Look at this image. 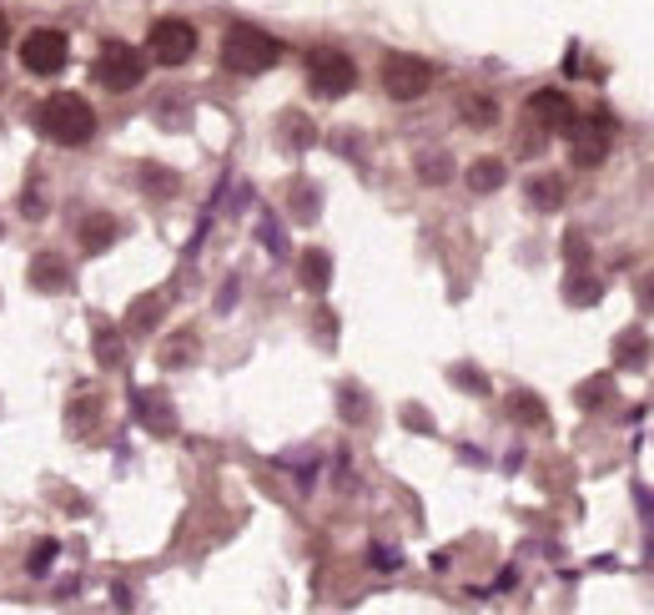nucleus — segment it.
Listing matches in <instances>:
<instances>
[{
  "instance_id": "nucleus-26",
  "label": "nucleus",
  "mask_w": 654,
  "mask_h": 615,
  "mask_svg": "<svg viewBox=\"0 0 654 615\" xmlns=\"http://www.w3.org/2000/svg\"><path fill=\"white\" fill-rule=\"evenodd\" d=\"M337 409H343V419H368V399H363L358 384H343V389H337Z\"/></svg>"
},
{
  "instance_id": "nucleus-8",
  "label": "nucleus",
  "mask_w": 654,
  "mask_h": 615,
  "mask_svg": "<svg viewBox=\"0 0 654 615\" xmlns=\"http://www.w3.org/2000/svg\"><path fill=\"white\" fill-rule=\"evenodd\" d=\"M569 147H574V162L580 167H599L609 157V141H615V126L605 116H574V126L564 132Z\"/></svg>"
},
{
  "instance_id": "nucleus-13",
  "label": "nucleus",
  "mask_w": 654,
  "mask_h": 615,
  "mask_svg": "<svg viewBox=\"0 0 654 615\" xmlns=\"http://www.w3.org/2000/svg\"><path fill=\"white\" fill-rule=\"evenodd\" d=\"M116 232H122V223H116L112 213H91L87 223H81V248H87V252H106L116 242Z\"/></svg>"
},
{
  "instance_id": "nucleus-4",
  "label": "nucleus",
  "mask_w": 654,
  "mask_h": 615,
  "mask_svg": "<svg viewBox=\"0 0 654 615\" xmlns=\"http://www.w3.org/2000/svg\"><path fill=\"white\" fill-rule=\"evenodd\" d=\"M91 76H96L106 91H131V87H141L147 66H141V50H136V46H126V41H106V46L96 50Z\"/></svg>"
},
{
  "instance_id": "nucleus-20",
  "label": "nucleus",
  "mask_w": 654,
  "mask_h": 615,
  "mask_svg": "<svg viewBox=\"0 0 654 615\" xmlns=\"http://www.w3.org/2000/svg\"><path fill=\"white\" fill-rule=\"evenodd\" d=\"M609 394H615V374H599V378H584L574 389V403L580 409H599V403H609Z\"/></svg>"
},
{
  "instance_id": "nucleus-6",
  "label": "nucleus",
  "mask_w": 654,
  "mask_h": 615,
  "mask_svg": "<svg viewBox=\"0 0 654 615\" xmlns=\"http://www.w3.org/2000/svg\"><path fill=\"white\" fill-rule=\"evenodd\" d=\"M147 50L157 56L161 66H182L192 61V50H197V25L192 21H157L151 25V36H147Z\"/></svg>"
},
{
  "instance_id": "nucleus-24",
  "label": "nucleus",
  "mask_w": 654,
  "mask_h": 615,
  "mask_svg": "<svg viewBox=\"0 0 654 615\" xmlns=\"http://www.w3.org/2000/svg\"><path fill=\"white\" fill-rule=\"evenodd\" d=\"M192 349H197V333H176V339L161 349V364H167V368L192 364Z\"/></svg>"
},
{
  "instance_id": "nucleus-31",
  "label": "nucleus",
  "mask_w": 654,
  "mask_h": 615,
  "mask_svg": "<svg viewBox=\"0 0 654 615\" xmlns=\"http://www.w3.org/2000/svg\"><path fill=\"white\" fill-rule=\"evenodd\" d=\"M564 252H569V263L580 267L584 258H589V242H584V232H569V238H564Z\"/></svg>"
},
{
  "instance_id": "nucleus-17",
  "label": "nucleus",
  "mask_w": 654,
  "mask_h": 615,
  "mask_svg": "<svg viewBox=\"0 0 654 615\" xmlns=\"http://www.w3.org/2000/svg\"><path fill=\"white\" fill-rule=\"evenodd\" d=\"M508 182V167L498 162V157H479V162L469 167V187L473 192H498Z\"/></svg>"
},
{
  "instance_id": "nucleus-21",
  "label": "nucleus",
  "mask_w": 654,
  "mask_h": 615,
  "mask_svg": "<svg viewBox=\"0 0 654 615\" xmlns=\"http://www.w3.org/2000/svg\"><path fill=\"white\" fill-rule=\"evenodd\" d=\"M508 414L519 419V424H529V429H543V424H549V409H543L533 394H524V389L508 399Z\"/></svg>"
},
{
  "instance_id": "nucleus-32",
  "label": "nucleus",
  "mask_w": 654,
  "mask_h": 615,
  "mask_svg": "<svg viewBox=\"0 0 654 615\" xmlns=\"http://www.w3.org/2000/svg\"><path fill=\"white\" fill-rule=\"evenodd\" d=\"M403 419H408V424H413V429H423V434H428V429H433V419L423 414L418 403H408V409H403Z\"/></svg>"
},
{
  "instance_id": "nucleus-30",
  "label": "nucleus",
  "mask_w": 654,
  "mask_h": 615,
  "mask_svg": "<svg viewBox=\"0 0 654 615\" xmlns=\"http://www.w3.org/2000/svg\"><path fill=\"white\" fill-rule=\"evenodd\" d=\"M634 298H640V314H654V273H644L634 283Z\"/></svg>"
},
{
  "instance_id": "nucleus-2",
  "label": "nucleus",
  "mask_w": 654,
  "mask_h": 615,
  "mask_svg": "<svg viewBox=\"0 0 654 615\" xmlns=\"http://www.w3.org/2000/svg\"><path fill=\"white\" fill-rule=\"evenodd\" d=\"M283 61V41L257 31V25H232L222 36V66L237 76H262Z\"/></svg>"
},
{
  "instance_id": "nucleus-23",
  "label": "nucleus",
  "mask_w": 654,
  "mask_h": 615,
  "mask_svg": "<svg viewBox=\"0 0 654 615\" xmlns=\"http://www.w3.org/2000/svg\"><path fill=\"white\" fill-rule=\"evenodd\" d=\"M96 364L101 368L122 364V333H116V328H96Z\"/></svg>"
},
{
  "instance_id": "nucleus-15",
  "label": "nucleus",
  "mask_w": 654,
  "mask_h": 615,
  "mask_svg": "<svg viewBox=\"0 0 654 615\" xmlns=\"http://www.w3.org/2000/svg\"><path fill=\"white\" fill-rule=\"evenodd\" d=\"M458 116L469 126H479V132H489V126L498 122V101L494 96H479V91H469V96H458Z\"/></svg>"
},
{
  "instance_id": "nucleus-19",
  "label": "nucleus",
  "mask_w": 654,
  "mask_h": 615,
  "mask_svg": "<svg viewBox=\"0 0 654 615\" xmlns=\"http://www.w3.org/2000/svg\"><path fill=\"white\" fill-rule=\"evenodd\" d=\"M136 414L147 419L151 429H172V409H167V399L157 389H136Z\"/></svg>"
},
{
  "instance_id": "nucleus-33",
  "label": "nucleus",
  "mask_w": 654,
  "mask_h": 615,
  "mask_svg": "<svg viewBox=\"0 0 654 615\" xmlns=\"http://www.w3.org/2000/svg\"><path fill=\"white\" fill-rule=\"evenodd\" d=\"M50 555H56V545H41V550H36V560H31V570H46V560H50Z\"/></svg>"
},
{
  "instance_id": "nucleus-3",
  "label": "nucleus",
  "mask_w": 654,
  "mask_h": 615,
  "mask_svg": "<svg viewBox=\"0 0 654 615\" xmlns=\"http://www.w3.org/2000/svg\"><path fill=\"white\" fill-rule=\"evenodd\" d=\"M308 87L318 91V96L337 101V96H347V91L358 87V66H353V56H347V50L318 46L308 56Z\"/></svg>"
},
{
  "instance_id": "nucleus-18",
  "label": "nucleus",
  "mask_w": 654,
  "mask_h": 615,
  "mask_svg": "<svg viewBox=\"0 0 654 615\" xmlns=\"http://www.w3.org/2000/svg\"><path fill=\"white\" fill-rule=\"evenodd\" d=\"M161 323V293H147V298L131 303V314H126V333H151Z\"/></svg>"
},
{
  "instance_id": "nucleus-12",
  "label": "nucleus",
  "mask_w": 654,
  "mask_h": 615,
  "mask_svg": "<svg viewBox=\"0 0 654 615\" xmlns=\"http://www.w3.org/2000/svg\"><path fill=\"white\" fill-rule=\"evenodd\" d=\"M297 277H302V288L308 293H328V283H333V258L322 248H308L302 252V263H297Z\"/></svg>"
},
{
  "instance_id": "nucleus-16",
  "label": "nucleus",
  "mask_w": 654,
  "mask_h": 615,
  "mask_svg": "<svg viewBox=\"0 0 654 615\" xmlns=\"http://www.w3.org/2000/svg\"><path fill=\"white\" fill-rule=\"evenodd\" d=\"M564 298L574 303V308H589V303L605 298V283H599V277H589L584 267H574V273L564 277Z\"/></svg>"
},
{
  "instance_id": "nucleus-11",
  "label": "nucleus",
  "mask_w": 654,
  "mask_h": 615,
  "mask_svg": "<svg viewBox=\"0 0 654 615\" xmlns=\"http://www.w3.org/2000/svg\"><path fill=\"white\" fill-rule=\"evenodd\" d=\"M650 353H654V343L644 339L640 328H624L615 339V368H650Z\"/></svg>"
},
{
  "instance_id": "nucleus-22",
  "label": "nucleus",
  "mask_w": 654,
  "mask_h": 615,
  "mask_svg": "<svg viewBox=\"0 0 654 615\" xmlns=\"http://www.w3.org/2000/svg\"><path fill=\"white\" fill-rule=\"evenodd\" d=\"M418 176L423 182H448V176H454V157H448V151H423Z\"/></svg>"
},
{
  "instance_id": "nucleus-5",
  "label": "nucleus",
  "mask_w": 654,
  "mask_h": 615,
  "mask_svg": "<svg viewBox=\"0 0 654 615\" xmlns=\"http://www.w3.org/2000/svg\"><path fill=\"white\" fill-rule=\"evenodd\" d=\"M428 87H433V66L423 56H408V50L383 56V91L393 101H418Z\"/></svg>"
},
{
  "instance_id": "nucleus-25",
  "label": "nucleus",
  "mask_w": 654,
  "mask_h": 615,
  "mask_svg": "<svg viewBox=\"0 0 654 615\" xmlns=\"http://www.w3.org/2000/svg\"><path fill=\"white\" fill-rule=\"evenodd\" d=\"M292 213L302 217V223H312V217H318V187H312V182H292Z\"/></svg>"
},
{
  "instance_id": "nucleus-28",
  "label": "nucleus",
  "mask_w": 654,
  "mask_h": 615,
  "mask_svg": "<svg viewBox=\"0 0 654 615\" xmlns=\"http://www.w3.org/2000/svg\"><path fill=\"white\" fill-rule=\"evenodd\" d=\"M141 182H151V187H157L151 197H172V192H176V176L161 172V167H141Z\"/></svg>"
},
{
  "instance_id": "nucleus-29",
  "label": "nucleus",
  "mask_w": 654,
  "mask_h": 615,
  "mask_svg": "<svg viewBox=\"0 0 654 615\" xmlns=\"http://www.w3.org/2000/svg\"><path fill=\"white\" fill-rule=\"evenodd\" d=\"M448 378H454V384H469L473 394H489V378H483L473 364H454V374H448Z\"/></svg>"
},
{
  "instance_id": "nucleus-34",
  "label": "nucleus",
  "mask_w": 654,
  "mask_h": 615,
  "mask_svg": "<svg viewBox=\"0 0 654 615\" xmlns=\"http://www.w3.org/2000/svg\"><path fill=\"white\" fill-rule=\"evenodd\" d=\"M11 41V21H5V11H0V46Z\"/></svg>"
},
{
  "instance_id": "nucleus-1",
  "label": "nucleus",
  "mask_w": 654,
  "mask_h": 615,
  "mask_svg": "<svg viewBox=\"0 0 654 615\" xmlns=\"http://www.w3.org/2000/svg\"><path fill=\"white\" fill-rule=\"evenodd\" d=\"M41 132L61 147H87L96 137V112L87 106V96L76 91H56V96L41 101Z\"/></svg>"
},
{
  "instance_id": "nucleus-10",
  "label": "nucleus",
  "mask_w": 654,
  "mask_h": 615,
  "mask_svg": "<svg viewBox=\"0 0 654 615\" xmlns=\"http://www.w3.org/2000/svg\"><path fill=\"white\" fill-rule=\"evenodd\" d=\"M31 283H36L41 293H66L71 288V273H66L61 252H36V258H31Z\"/></svg>"
},
{
  "instance_id": "nucleus-7",
  "label": "nucleus",
  "mask_w": 654,
  "mask_h": 615,
  "mask_svg": "<svg viewBox=\"0 0 654 615\" xmlns=\"http://www.w3.org/2000/svg\"><path fill=\"white\" fill-rule=\"evenodd\" d=\"M66 56H71V46H66V36L56 25H41V31H31L21 41V61L31 76H56L66 66Z\"/></svg>"
},
{
  "instance_id": "nucleus-14",
  "label": "nucleus",
  "mask_w": 654,
  "mask_h": 615,
  "mask_svg": "<svg viewBox=\"0 0 654 615\" xmlns=\"http://www.w3.org/2000/svg\"><path fill=\"white\" fill-rule=\"evenodd\" d=\"M529 207H539V213H559L564 207V176L559 172H543L529 182Z\"/></svg>"
},
{
  "instance_id": "nucleus-27",
  "label": "nucleus",
  "mask_w": 654,
  "mask_h": 615,
  "mask_svg": "<svg viewBox=\"0 0 654 615\" xmlns=\"http://www.w3.org/2000/svg\"><path fill=\"white\" fill-rule=\"evenodd\" d=\"M283 137L292 141V147H308L312 137H318V132H312V122L302 112H287V122H283Z\"/></svg>"
},
{
  "instance_id": "nucleus-9",
  "label": "nucleus",
  "mask_w": 654,
  "mask_h": 615,
  "mask_svg": "<svg viewBox=\"0 0 654 615\" xmlns=\"http://www.w3.org/2000/svg\"><path fill=\"white\" fill-rule=\"evenodd\" d=\"M524 112H529V122L539 126L543 137H559V132H569V126H574V116H580V112H574V101H569L564 91H554V87L533 91Z\"/></svg>"
}]
</instances>
